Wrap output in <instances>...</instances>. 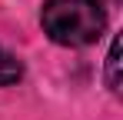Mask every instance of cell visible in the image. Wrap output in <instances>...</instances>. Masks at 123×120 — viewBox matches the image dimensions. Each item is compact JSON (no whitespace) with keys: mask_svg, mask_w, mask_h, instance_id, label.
I'll return each instance as SVG.
<instances>
[{"mask_svg":"<svg viewBox=\"0 0 123 120\" xmlns=\"http://www.w3.org/2000/svg\"><path fill=\"white\" fill-rule=\"evenodd\" d=\"M40 23H43V33L53 43L86 47L103 33L106 17H103L100 0H47Z\"/></svg>","mask_w":123,"mask_h":120,"instance_id":"1","label":"cell"},{"mask_svg":"<svg viewBox=\"0 0 123 120\" xmlns=\"http://www.w3.org/2000/svg\"><path fill=\"white\" fill-rule=\"evenodd\" d=\"M20 73H23V70H20V63H17V60L10 57L3 47H0V87L17 83V80H20Z\"/></svg>","mask_w":123,"mask_h":120,"instance_id":"2","label":"cell"},{"mask_svg":"<svg viewBox=\"0 0 123 120\" xmlns=\"http://www.w3.org/2000/svg\"><path fill=\"white\" fill-rule=\"evenodd\" d=\"M117 67H120V40H113V43H110V53H106V87H110V90H120Z\"/></svg>","mask_w":123,"mask_h":120,"instance_id":"3","label":"cell"},{"mask_svg":"<svg viewBox=\"0 0 123 120\" xmlns=\"http://www.w3.org/2000/svg\"><path fill=\"white\" fill-rule=\"evenodd\" d=\"M106 3H117V0H106Z\"/></svg>","mask_w":123,"mask_h":120,"instance_id":"4","label":"cell"}]
</instances>
